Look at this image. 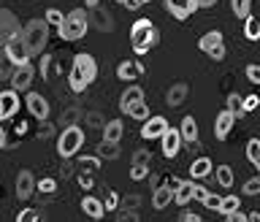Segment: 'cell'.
Here are the masks:
<instances>
[{"instance_id":"4316f807","label":"cell","mask_w":260,"mask_h":222,"mask_svg":"<svg viewBox=\"0 0 260 222\" xmlns=\"http://www.w3.org/2000/svg\"><path fill=\"white\" fill-rule=\"evenodd\" d=\"M98 157H109V160H117L119 157V146L117 141H101V146H98Z\"/></svg>"},{"instance_id":"b9f144b4","label":"cell","mask_w":260,"mask_h":222,"mask_svg":"<svg viewBox=\"0 0 260 222\" xmlns=\"http://www.w3.org/2000/svg\"><path fill=\"white\" fill-rule=\"evenodd\" d=\"M257 106H260V98L257 95H247V98H244V111H255L257 109Z\"/></svg>"},{"instance_id":"d6986e66","label":"cell","mask_w":260,"mask_h":222,"mask_svg":"<svg viewBox=\"0 0 260 222\" xmlns=\"http://www.w3.org/2000/svg\"><path fill=\"white\" fill-rule=\"evenodd\" d=\"M138 101H144V89H141V87H136V84H130L125 92H122V98H119V111H122V114H127V111H130V106L138 103Z\"/></svg>"},{"instance_id":"9c48e42d","label":"cell","mask_w":260,"mask_h":222,"mask_svg":"<svg viewBox=\"0 0 260 222\" xmlns=\"http://www.w3.org/2000/svg\"><path fill=\"white\" fill-rule=\"evenodd\" d=\"M32 76H36V68H32L30 62H24V65H16L8 81H11V87L16 89V92H30Z\"/></svg>"},{"instance_id":"7c38bea8","label":"cell","mask_w":260,"mask_h":222,"mask_svg":"<svg viewBox=\"0 0 260 222\" xmlns=\"http://www.w3.org/2000/svg\"><path fill=\"white\" fill-rule=\"evenodd\" d=\"M16 111H19V92H16L14 87L3 89V92H0V122L11 119Z\"/></svg>"},{"instance_id":"74e56055","label":"cell","mask_w":260,"mask_h":222,"mask_svg":"<svg viewBox=\"0 0 260 222\" xmlns=\"http://www.w3.org/2000/svg\"><path fill=\"white\" fill-rule=\"evenodd\" d=\"M257 154H260V138H249V141H247V157H249V163L255 160Z\"/></svg>"},{"instance_id":"f1b7e54d","label":"cell","mask_w":260,"mask_h":222,"mask_svg":"<svg viewBox=\"0 0 260 222\" xmlns=\"http://www.w3.org/2000/svg\"><path fill=\"white\" fill-rule=\"evenodd\" d=\"M149 171H152V166H146V163H133L130 179H133V182H144V179H149Z\"/></svg>"},{"instance_id":"11a10c76","label":"cell","mask_w":260,"mask_h":222,"mask_svg":"<svg viewBox=\"0 0 260 222\" xmlns=\"http://www.w3.org/2000/svg\"><path fill=\"white\" fill-rule=\"evenodd\" d=\"M84 6L89 8V11H92V8H98V6H101V0H84Z\"/></svg>"},{"instance_id":"5bb4252c","label":"cell","mask_w":260,"mask_h":222,"mask_svg":"<svg viewBox=\"0 0 260 222\" xmlns=\"http://www.w3.org/2000/svg\"><path fill=\"white\" fill-rule=\"evenodd\" d=\"M117 76L122 81H130V84H133L138 76H144V62L141 60H122L119 68H117Z\"/></svg>"},{"instance_id":"f35d334b","label":"cell","mask_w":260,"mask_h":222,"mask_svg":"<svg viewBox=\"0 0 260 222\" xmlns=\"http://www.w3.org/2000/svg\"><path fill=\"white\" fill-rule=\"evenodd\" d=\"M219 201H222V198H219L217 193H211V190H209V195L203 198V206L211 209V211H217V209H219Z\"/></svg>"},{"instance_id":"d6a6232c","label":"cell","mask_w":260,"mask_h":222,"mask_svg":"<svg viewBox=\"0 0 260 222\" xmlns=\"http://www.w3.org/2000/svg\"><path fill=\"white\" fill-rule=\"evenodd\" d=\"M95 11V27H101V30H111L114 27V16L111 14H106V11H98V8H92Z\"/></svg>"},{"instance_id":"ee69618b","label":"cell","mask_w":260,"mask_h":222,"mask_svg":"<svg viewBox=\"0 0 260 222\" xmlns=\"http://www.w3.org/2000/svg\"><path fill=\"white\" fill-rule=\"evenodd\" d=\"M38 190H41V193H54V190H57V182H54V179H41Z\"/></svg>"},{"instance_id":"e575fe53","label":"cell","mask_w":260,"mask_h":222,"mask_svg":"<svg viewBox=\"0 0 260 222\" xmlns=\"http://www.w3.org/2000/svg\"><path fill=\"white\" fill-rule=\"evenodd\" d=\"M44 19L52 24V27H60L62 19H65V14H62V11H57V8H49V11L44 14Z\"/></svg>"},{"instance_id":"ba28073f","label":"cell","mask_w":260,"mask_h":222,"mask_svg":"<svg viewBox=\"0 0 260 222\" xmlns=\"http://www.w3.org/2000/svg\"><path fill=\"white\" fill-rule=\"evenodd\" d=\"M162 3H166L168 14L174 16V19H179V22L190 19V16H192V14L201 8L198 0H162Z\"/></svg>"},{"instance_id":"7dc6e473","label":"cell","mask_w":260,"mask_h":222,"mask_svg":"<svg viewBox=\"0 0 260 222\" xmlns=\"http://www.w3.org/2000/svg\"><path fill=\"white\" fill-rule=\"evenodd\" d=\"M133 163H146V166H149V163H152V157H149V152H136Z\"/></svg>"},{"instance_id":"f5cc1de1","label":"cell","mask_w":260,"mask_h":222,"mask_svg":"<svg viewBox=\"0 0 260 222\" xmlns=\"http://www.w3.org/2000/svg\"><path fill=\"white\" fill-rule=\"evenodd\" d=\"M3 125V122H0ZM6 144H8V136H6V128H0V149H6Z\"/></svg>"},{"instance_id":"44dd1931","label":"cell","mask_w":260,"mask_h":222,"mask_svg":"<svg viewBox=\"0 0 260 222\" xmlns=\"http://www.w3.org/2000/svg\"><path fill=\"white\" fill-rule=\"evenodd\" d=\"M179 133H182V138L187 144L198 141V122H195V117H184L182 125H179Z\"/></svg>"},{"instance_id":"83f0119b","label":"cell","mask_w":260,"mask_h":222,"mask_svg":"<svg viewBox=\"0 0 260 222\" xmlns=\"http://www.w3.org/2000/svg\"><path fill=\"white\" fill-rule=\"evenodd\" d=\"M214 174H217V182L222 184L225 190H228V187H233V168L231 166H217Z\"/></svg>"},{"instance_id":"603a6c76","label":"cell","mask_w":260,"mask_h":222,"mask_svg":"<svg viewBox=\"0 0 260 222\" xmlns=\"http://www.w3.org/2000/svg\"><path fill=\"white\" fill-rule=\"evenodd\" d=\"M122 133H125V128H122V119H109V122L103 125V138H106V141H117V144H119Z\"/></svg>"},{"instance_id":"7bdbcfd3","label":"cell","mask_w":260,"mask_h":222,"mask_svg":"<svg viewBox=\"0 0 260 222\" xmlns=\"http://www.w3.org/2000/svg\"><path fill=\"white\" fill-rule=\"evenodd\" d=\"M79 166H81V168H89V171H98L101 160H98V157H81V160H79Z\"/></svg>"},{"instance_id":"8d00e7d4","label":"cell","mask_w":260,"mask_h":222,"mask_svg":"<svg viewBox=\"0 0 260 222\" xmlns=\"http://www.w3.org/2000/svg\"><path fill=\"white\" fill-rule=\"evenodd\" d=\"M52 68H54V57L44 54V60H41V76H44V79H52Z\"/></svg>"},{"instance_id":"30bf717a","label":"cell","mask_w":260,"mask_h":222,"mask_svg":"<svg viewBox=\"0 0 260 222\" xmlns=\"http://www.w3.org/2000/svg\"><path fill=\"white\" fill-rule=\"evenodd\" d=\"M160 144H162V157L174 160L176 154L182 152V144H184V138H182V133H179V128H168L166 133H162Z\"/></svg>"},{"instance_id":"cb8c5ba5","label":"cell","mask_w":260,"mask_h":222,"mask_svg":"<svg viewBox=\"0 0 260 222\" xmlns=\"http://www.w3.org/2000/svg\"><path fill=\"white\" fill-rule=\"evenodd\" d=\"M211 171H214L211 160L209 157H198V160H192V166H190V176L192 179H203V176H209Z\"/></svg>"},{"instance_id":"94428289","label":"cell","mask_w":260,"mask_h":222,"mask_svg":"<svg viewBox=\"0 0 260 222\" xmlns=\"http://www.w3.org/2000/svg\"><path fill=\"white\" fill-rule=\"evenodd\" d=\"M117 3H122V6H125V3H127V0H117Z\"/></svg>"},{"instance_id":"ffe728a7","label":"cell","mask_w":260,"mask_h":222,"mask_svg":"<svg viewBox=\"0 0 260 222\" xmlns=\"http://www.w3.org/2000/svg\"><path fill=\"white\" fill-rule=\"evenodd\" d=\"M184 98H187V84H184V81H176V84L168 89L166 103L171 106V109H176V106H182V103H184Z\"/></svg>"},{"instance_id":"4dcf8cb0","label":"cell","mask_w":260,"mask_h":222,"mask_svg":"<svg viewBox=\"0 0 260 222\" xmlns=\"http://www.w3.org/2000/svg\"><path fill=\"white\" fill-rule=\"evenodd\" d=\"M228 109H231L233 114H236V119H241L244 117V114H247V111H244V98L241 95H228Z\"/></svg>"},{"instance_id":"8992f818","label":"cell","mask_w":260,"mask_h":222,"mask_svg":"<svg viewBox=\"0 0 260 222\" xmlns=\"http://www.w3.org/2000/svg\"><path fill=\"white\" fill-rule=\"evenodd\" d=\"M198 49H201V52H206L211 60H222V57H225V38H222V33H219V30L203 33L201 41H198Z\"/></svg>"},{"instance_id":"9a60e30c","label":"cell","mask_w":260,"mask_h":222,"mask_svg":"<svg viewBox=\"0 0 260 222\" xmlns=\"http://www.w3.org/2000/svg\"><path fill=\"white\" fill-rule=\"evenodd\" d=\"M24 106H27V111H30L36 119H41V122L49 117V103H46V98H44V95L27 92V101H24Z\"/></svg>"},{"instance_id":"60d3db41","label":"cell","mask_w":260,"mask_h":222,"mask_svg":"<svg viewBox=\"0 0 260 222\" xmlns=\"http://www.w3.org/2000/svg\"><path fill=\"white\" fill-rule=\"evenodd\" d=\"M247 79L252 81V84H260V65H247Z\"/></svg>"},{"instance_id":"6da1fadb","label":"cell","mask_w":260,"mask_h":222,"mask_svg":"<svg viewBox=\"0 0 260 222\" xmlns=\"http://www.w3.org/2000/svg\"><path fill=\"white\" fill-rule=\"evenodd\" d=\"M98 76V62L92 54L81 52L73 57V65L68 71V87L73 89V92H81V89H87V84H92Z\"/></svg>"},{"instance_id":"8fae6325","label":"cell","mask_w":260,"mask_h":222,"mask_svg":"<svg viewBox=\"0 0 260 222\" xmlns=\"http://www.w3.org/2000/svg\"><path fill=\"white\" fill-rule=\"evenodd\" d=\"M168 130V119L160 117V114H154V117L144 119L141 125V138L144 141H154V138H162V133Z\"/></svg>"},{"instance_id":"484cf974","label":"cell","mask_w":260,"mask_h":222,"mask_svg":"<svg viewBox=\"0 0 260 222\" xmlns=\"http://www.w3.org/2000/svg\"><path fill=\"white\" fill-rule=\"evenodd\" d=\"M236 209H241V201H239V195H225V198L219 201V209H217V211H219V214H225V217H228V214H233Z\"/></svg>"},{"instance_id":"c3c4849f","label":"cell","mask_w":260,"mask_h":222,"mask_svg":"<svg viewBox=\"0 0 260 222\" xmlns=\"http://www.w3.org/2000/svg\"><path fill=\"white\" fill-rule=\"evenodd\" d=\"M206 195H209V190H206V187H201V184H195V198H198V201L203 203V198H206Z\"/></svg>"},{"instance_id":"9f6ffc18","label":"cell","mask_w":260,"mask_h":222,"mask_svg":"<svg viewBox=\"0 0 260 222\" xmlns=\"http://www.w3.org/2000/svg\"><path fill=\"white\" fill-rule=\"evenodd\" d=\"M201 8H211V6H217V0H198Z\"/></svg>"},{"instance_id":"7a4b0ae2","label":"cell","mask_w":260,"mask_h":222,"mask_svg":"<svg viewBox=\"0 0 260 222\" xmlns=\"http://www.w3.org/2000/svg\"><path fill=\"white\" fill-rule=\"evenodd\" d=\"M157 38H160V33H157V27L152 24L149 16L136 19L133 27H130V44H133V52H136L138 57L149 52V49L157 44Z\"/></svg>"},{"instance_id":"f6af8a7d","label":"cell","mask_w":260,"mask_h":222,"mask_svg":"<svg viewBox=\"0 0 260 222\" xmlns=\"http://www.w3.org/2000/svg\"><path fill=\"white\" fill-rule=\"evenodd\" d=\"M106 209H109V211H114V209H117V203H119V198H117V193H114V190H109V195H106Z\"/></svg>"},{"instance_id":"4fadbf2b","label":"cell","mask_w":260,"mask_h":222,"mask_svg":"<svg viewBox=\"0 0 260 222\" xmlns=\"http://www.w3.org/2000/svg\"><path fill=\"white\" fill-rule=\"evenodd\" d=\"M233 125H236V114H233L231 109L219 111L217 119H214V136H217V141H225V138L231 136Z\"/></svg>"},{"instance_id":"7402d4cb","label":"cell","mask_w":260,"mask_h":222,"mask_svg":"<svg viewBox=\"0 0 260 222\" xmlns=\"http://www.w3.org/2000/svg\"><path fill=\"white\" fill-rule=\"evenodd\" d=\"M195 198V182H182V187L174 193V203L176 206H187Z\"/></svg>"},{"instance_id":"681fc988","label":"cell","mask_w":260,"mask_h":222,"mask_svg":"<svg viewBox=\"0 0 260 222\" xmlns=\"http://www.w3.org/2000/svg\"><path fill=\"white\" fill-rule=\"evenodd\" d=\"M228 219H231V222H244V219H247V214H241V209H236L233 214H228Z\"/></svg>"},{"instance_id":"6f0895ef","label":"cell","mask_w":260,"mask_h":222,"mask_svg":"<svg viewBox=\"0 0 260 222\" xmlns=\"http://www.w3.org/2000/svg\"><path fill=\"white\" fill-rule=\"evenodd\" d=\"M247 219H252V222H260V211H249Z\"/></svg>"},{"instance_id":"d590c367","label":"cell","mask_w":260,"mask_h":222,"mask_svg":"<svg viewBox=\"0 0 260 222\" xmlns=\"http://www.w3.org/2000/svg\"><path fill=\"white\" fill-rule=\"evenodd\" d=\"M16 65L8 60V54L3 52V60H0V79H11V73H14Z\"/></svg>"},{"instance_id":"2e32d148","label":"cell","mask_w":260,"mask_h":222,"mask_svg":"<svg viewBox=\"0 0 260 222\" xmlns=\"http://www.w3.org/2000/svg\"><path fill=\"white\" fill-rule=\"evenodd\" d=\"M32 190H36V179H32L30 171H19V176H16V198L19 201H27Z\"/></svg>"},{"instance_id":"db71d44e","label":"cell","mask_w":260,"mask_h":222,"mask_svg":"<svg viewBox=\"0 0 260 222\" xmlns=\"http://www.w3.org/2000/svg\"><path fill=\"white\" fill-rule=\"evenodd\" d=\"M49 133H52V125H49V122L44 119V128H41V133H38V136L44 138V136H49Z\"/></svg>"},{"instance_id":"3957f363","label":"cell","mask_w":260,"mask_h":222,"mask_svg":"<svg viewBox=\"0 0 260 222\" xmlns=\"http://www.w3.org/2000/svg\"><path fill=\"white\" fill-rule=\"evenodd\" d=\"M89 8H73L71 14H65L62 24L57 27V33H60L62 41H68V44H73V41H81L87 36V27L92 22H89Z\"/></svg>"},{"instance_id":"1f68e13d","label":"cell","mask_w":260,"mask_h":222,"mask_svg":"<svg viewBox=\"0 0 260 222\" xmlns=\"http://www.w3.org/2000/svg\"><path fill=\"white\" fill-rule=\"evenodd\" d=\"M127 114H130V117H133V119H141V122L152 117V114H149V106H146L144 101L133 103V106H130V111H127Z\"/></svg>"},{"instance_id":"f546056e","label":"cell","mask_w":260,"mask_h":222,"mask_svg":"<svg viewBox=\"0 0 260 222\" xmlns=\"http://www.w3.org/2000/svg\"><path fill=\"white\" fill-rule=\"evenodd\" d=\"M231 8L239 19H247L249 11H252V0H231Z\"/></svg>"},{"instance_id":"816d5d0a","label":"cell","mask_w":260,"mask_h":222,"mask_svg":"<svg viewBox=\"0 0 260 222\" xmlns=\"http://www.w3.org/2000/svg\"><path fill=\"white\" fill-rule=\"evenodd\" d=\"M168 187H171V190L176 193L179 187H182V179H179V176H171V179H168Z\"/></svg>"},{"instance_id":"680465c9","label":"cell","mask_w":260,"mask_h":222,"mask_svg":"<svg viewBox=\"0 0 260 222\" xmlns=\"http://www.w3.org/2000/svg\"><path fill=\"white\" fill-rule=\"evenodd\" d=\"M252 166H255V168L260 171V154H257V157H255V160H252Z\"/></svg>"},{"instance_id":"ac0fdd59","label":"cell","mask_w":260,"mask_h":222,"mask_svg":"<svg viewBox=\"0 0 260 222\" xmlns=\"http://www.w3.org/2000/svg\"><path fill=\"white\" fill-rule=\"evenodd\" d=\"M171 201H174V190H171L168 184H157L152 190V206L157 209V211H162Z\"/></svg>"},{"instance_id":"ab89813d","label":"cell","mask_w":260,"mask_h":222,"mask_svg":"<svg viewBox=\"0 0 260 222\" xmlns=\"http://www.w3.org/2000/svg\"><path fill=\"white\" fill-rule=\"evenodd\" d=\"M16 222H38V211L36 209H24L16 214Z\"/></svg>"},{"instance_id":"e0dca14e","label":"cell","mask_w":260,"mask_h":222,"mask_svg":"<svg viewBox=\"0 0 260 222\" xmlns=\"http://www.w3.org/2000/svg\"><path fill=\"white\" fill-rule=\"evenodd\" d=\"M81 211H84L89 219H103L106 217V203L92 198V195H87V198H81Z\"/></svg>"},{"instance_id":"5b68a950","label":"cell","mask_w":260,"mask_h":222,"mask_svg":"<svg viewBox=\"0 0 260 222\" xmlns=\"http://www.w3.org/2000/svg\"><path fill=\"white\" fill-rule=\"evenodd\" d=\"M81 144H84V130H81L79 125H68L60 133V141H57V154H60V157H73V154L81 149Z\"/></svg>"},{"instance_id":"d4e9b609","label":"cell","mask_w":260,"mask_h":222,"mask_svg":"<svg viewBox=\"0 0 260 222\" xmlns=\"http://www.w3.org/2000/svg\"><path fill=\"white\" fill-rule=\"evenodd\" d=\"M244 36H247L249 41H260V16H247L244 19Z\"/></svg>"},{"instance_id":"91938a15","label":"cell","mask_w":260,"mask_h":222,"mask_svg":"<svg viewBox=\"0 0 260 222\" xmlns=\"http://www.w3.org/2000/svg\"><path fill=\"white\" fill-rule=\"evenodd\" d=\"M138 3H141V6H144V3H152V0H138Z\"/></svg>"},{"instance_id":"52a82bcc","label":"cell","mask_w":260,"mask_h":222,"mask_svg":"<svg viewBox=\"0 0 260 222\" xmlns=\"http://www.w3.org/2000/svg\"><path fill=\"white\" fill-rule=\"evenodd\" d=\"M3 52L8 54V60H11L14 65H24V62H30V49L27 44H24V38H22V33H16L14 38H8L6 44H3Z\"/></svg>"},{"instance_id":"277c9868","label":"cell","mask_w":260,"mask_h":222,"mask_svg":"<svg viewBox=\"0 0 260 222\" xmlns=\"http://www.w3.org/2000/svg\"><path fill=\"white\" fill-rule=\"evenodd\" d=\"M49 24L46 19H32L24 24V30H22V38H24V44H27L30 49V54L36 57V54H44V49L49 44Z\"/></svg>"},{"instance_id":"f907efd6","label":"cell","mask_w":260,"mask_h":222,"mask_svg":"<svg viewBox=\"0 0 260 222\" xmlns=\"http://www.w3.org/2000/svg\"><path fill=\"white\" fill-rule=\"evenodd\" d=\"M179 219H184V222H198L201 217H198V214H192V211H182V217H179Z\"/></svg>"},{"instance_id":"bcb514c9","label":"cell","mask_w":260,"mask_h":222,"mask_svg":"<svg viewBox=\"0 0 260 222\" xmlns=\"http://www.w3.org/2000/svg\"><path fill=\"white\" fill-rule=\"evenodd\" d=\"M79 184L84 187V190H92V176H89V174H79Z\"/></svg>"},{"instance_id":"836d02e7","label":"cell","mask_w":260,"mask_h":222,"mask_svg":"<svg viewBox=\"0 0 260 222\" xmlns=\"http://www.w3.org/2000/svg\"><path fill=\"white\" fill-rule=\"evenodd\" d=\"M241 193H244V195H249V198H255V195H260V176H252V179H247V182H244V187H241Z\"/></svg>"}]
</instances>
